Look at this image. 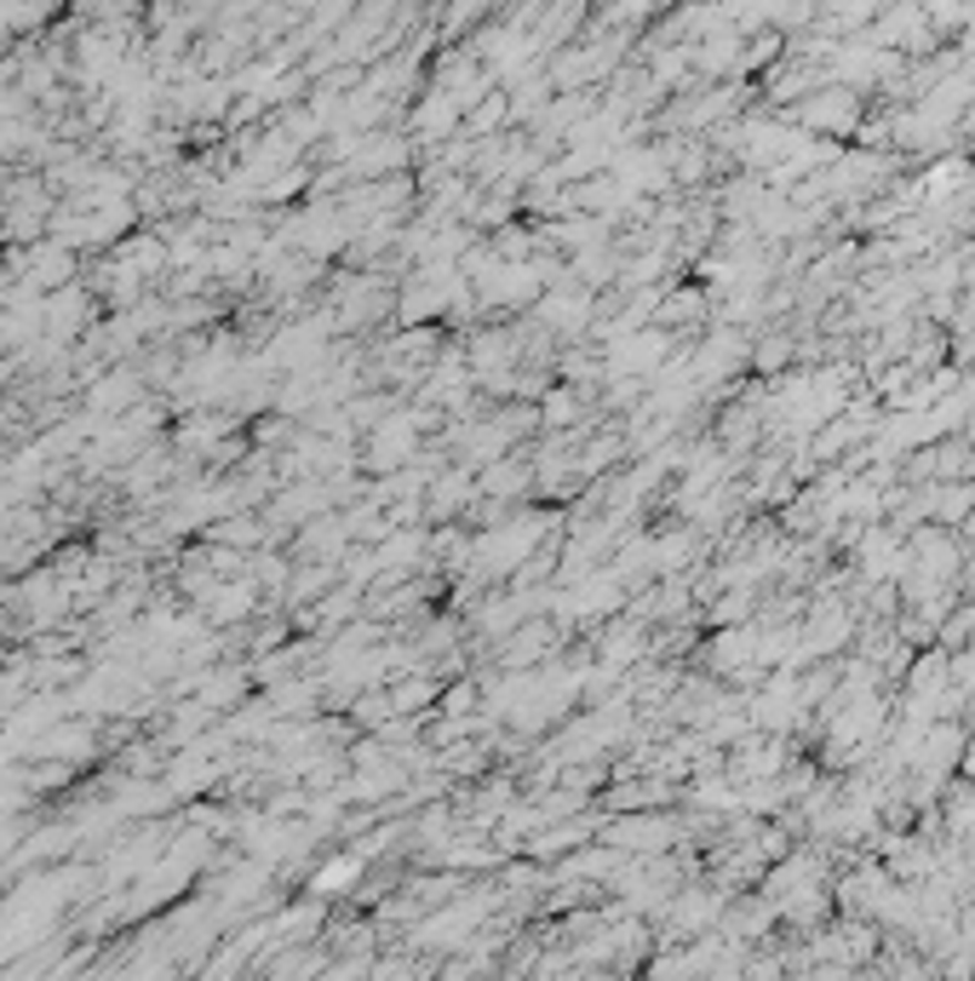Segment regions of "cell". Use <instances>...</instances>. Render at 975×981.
I'll return each mask as SVG.
<instances>
[{"mask_svg":"<svg viewBox=\"0 0 975 981\" xmlns=\"http://www.w3.org/2000/svg\"><path fill=\"white\" fill-rule=\"evenodd\" d=\"M969 586H975V580H969Z\"/></svg>","mask_w":975,"mask_h":981,"instance_id":"3957f363","label":"cell"},{"mask_svg":"<svg viewBox=\"0 0 975 981\" xmlns=\"http://www.w3.org/2000/svg\"><path fill=\"white\" fill-rule=\"evenodd\" d=\"M855 98L850 92H821V98H803V121L810 127H855Z\"/></svg>","mask_w":975,"mask_h":981,"instance_id":"6da1fadb","label":"cell"},{"mask_svg":"<svg viewBox=\"0 0 975 981\" xmlns=\"http://www.w3.org/2000/svg\"><path fill=\"white\" fill-rule=\"evenodd\" d=\"M666 351H671V340H666V333H654V327H649V333H631V340L620 345V356H615V362L626 367V374H643V367H654Z\"/></svg>","mask_w":975,"mask_h":981,"instance_id":"7a4b0ae2","label":"cell"}]
</instances>
